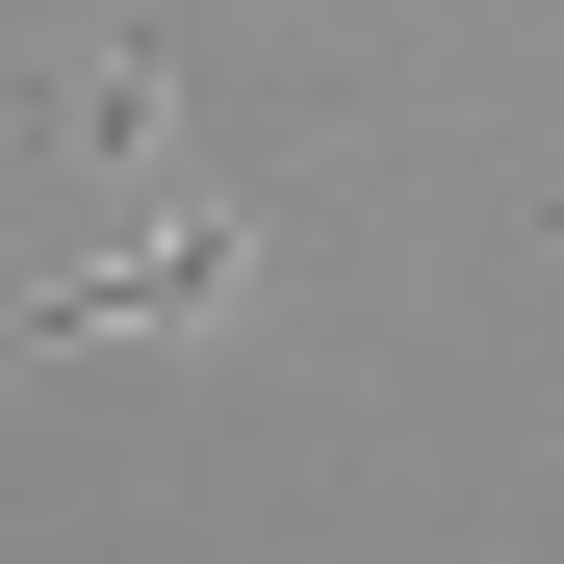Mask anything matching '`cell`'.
<instances>
[{"mask_svg": "<svg viewBox=\"0 0 564 564\" xmlns=\"http://www.w3.org/2000/svg\"><path fill=\"white\" fill-rule=\"evenodd\" d=\"M231 257H257L231 206H154L129 257H77V282H26L0 334H206V308H231Z\"/></svg>", "mask_w": 564, "mask_h": 564, "instance_id": "obj_1", "label": "cell"}]
</instances>
